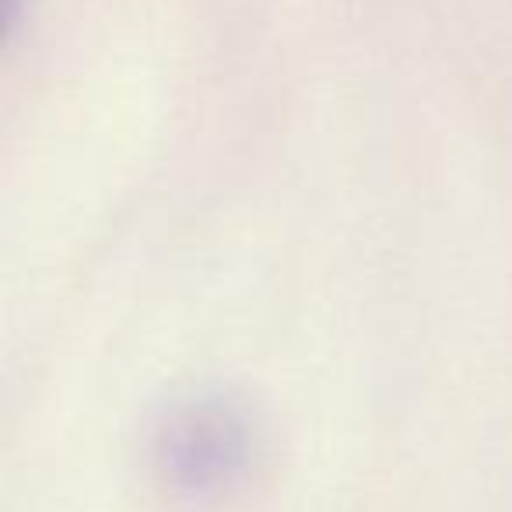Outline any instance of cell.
I'll return each mask as SVG.
<instances>
[{"mask_svg": "<svg viewBox=\"0 0 512 512\" xmlns=\"http://www.w3.org/2000/svg\"><path fill=\"white\" fill-rule=\"evenodd\" d=\"M260 463V428L242 404L218 393L176 404L155 428L151 470L172 505L207 512L235 498Z\"/></svg>", "mask_w": 512, "mask_h": 512, "instance_id": "cell-1", "label": "cell"}, {"mask_svg": "<svg viewBox=\"0 0 512 512\" xmlns=\"http://www.w3.org/2000/svg\"><path fill=\"white\" fill-rule=\"evenodd\" d=\"M18 8H22V0H4V22H8V29H11V25H15Z\"/></svg>", "mask_w": 512, "mask_h": 512, "instance_id": "cell-2", "label": "cell"}]
</instances>
